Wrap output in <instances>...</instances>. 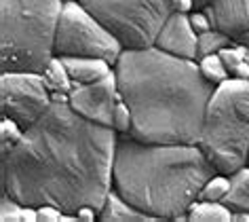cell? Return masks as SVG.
Here are the masks:
<instances>
[{
    "label": "cell",
    "mask_w": 249,
    "mask_h": 222,
    "mask_svg": "<svg viewBox=\"0 0 249 222\" xmlns=\"http://www.w3.org/2000/svg\"><path fill=\"white\" fill-rule=\"evenodd\" d=\"M188 17H190L192 28L196 30V34L209 32V30H213V28H215V26H213V21L209 19V15L205 13V11H198V9H195V11H190V13H188Z\"/></svg>",
    "instance_id": "cell-22"
},
{
    "label": "cell",
    "mask_w": 249,
    "mask_h": 222,
    "mask_svg": "<svg viewBox=\"0 0 249 222\" xmlns=\"http://www.w3.org/2000/svg\"><path fill=\"white\" fill-rule=\"evenodd\" d=\"M76 220H78V222H95V220H99V209L93 207V205H83V207H78Z\"/></svg>",
    "instance_id": "cell-24"
},
{
    "label": "cell",
    "mask_w": 249,
    "mask_h": 222,
    "mask_svg": "<svg viewBox=\"0 0 249 222\" xmlns=\"http://www.w3.org/2000/svg\"><path fill=\"white\" fill-rule=\"evenodd\" d=\"M228 188H230V176L226 174H220L217 171L215 176H211L205 186L201 188V195L198 199H207V201H224V197L228 195Z\"/></svg>",
    "instance_id": "cell-20"
},
{
    "label": "cell",
    "mask_w": 249,
    "mask_h": 222,
    "mask_svg": "<svg viewBox=\"0 0 249 222\" xmlns=\"http://www.w3.org/2000/svg\"><path fill=\"white\" fill-rule=\"evenodd\" d=\"M51 97L19 144L0 155L2 193L23 205H55L68 214L83 205L102 209L112 190L118 131L78 114L66 93Z\"/></svg>",
    "instance_id": "cell-1"
},
{
    "label": "cell",
    "mask_w": 249,
    "mask_h": 222,
    "mask_svg": "<svg viewBox=\"0 0 249 222\" xmlns=\"http://www.w3.org/2000/svg\"><path fill=\"white\" fill-rule=\"evenodd\" d=\"M224 203L232 212H249V165L230 174V188L228 195L224 197Z\"/></svg>",
    "instance_id": "cell-14"
},
{
    "label": "cell",
    "mask_w": 249,
    "mask_h": 222,
    "mask_svg": "<svg viewBox=\"0 0 249 222\" xmlns=\"http://www.w3.org/2000/svg\"><path fill=\"white\" fill-rule=\"evenodd\" d=\"M190 222H232L234 212L224 201L196 199L188 209Z\"/></svg>",
    "instance_id": "cell-15"
},
{
    "label": "cell",
    "mask_w": 249,
    "mask_h": 222,
    "mask_svg": "<svg viewBox=\"0 0 249 222\" xmlns=\"http://www.w3.org/2000/svg\"><path fill=\"white\" fill-rule=\"evenodd\" d=\"M217 169L198 144H157L118 135L112 188L154 220H188Z\"/></svg>",
    "instance_id": "cell-3"
},
{
    "label": "cell",
    "mask_w": 249,
    "mask_h": 222,
    "mask_svg": "<svg viewBox=\"0 0 249 222\" xmlns=\"http://www.w3.org/2000/svg\"><path fill=\"white\" fill-rule=\"evenodd\" d=\"M198 146L220 174L230 176L249 155V81L228 78L209 100Z\"/></svg>",
    "instance_id": "cell-5"
},
{
    "label": "cell",
    "mask_w": 249,
    "mask_h": 222,
    "mask_svg": "<svg viewBox=\"0 0 249 222\" xmlns=\"http://www.w3.org/2000/svg\"><path fill=\"white\" fill-rule=\"evenodd\" d=\"M64 0H0V68L42 72L55 55Z\"/></svg>",
    "instance_id": "cell-4"
},
{
    "label": "cell",
    "mask_w": 249,
    "mask_h": 222,
    "mask_svg": "<svg viewBox=\"0 0 249 222\" xmlns=\"http://www.w3.org/2000/svg\"><path fill=\"white\" fill-rule=\"evenodd\" d=\"M232 38L222 32L220 28H213L209 32H203L198 34V57H205V55H211V53H220L222 49H226L228 45H232Z\"/></svg>",
    "instance_id": "cell-18"
},
{
    "label": "cell",
    "mask_w": 249,
    "mask_h": 222,
    "mask_svg": "<svg viewBox=\"0 0 249 222\" xmlns=\"http://www.w3.org/2000/svg\"><path fill=\"white\" fill-rule=\"evenodd\" d=\"M131 125H133V116H131V110H129V106L124 104L123 100L116 104V110H114V127L118 135H127L129 131H131Z\"/></svg>",
    "instance_id": "cell-21"
},
{
    "label": "cell",
    "mask_w": 249,
    "mask_h": 222,
    "mask_svg": "<svg viewBox=\"0 0 249 222\" xmlns=\"http://www.w3.org/2000/svg\"><path fill=\"white\" fill-rule=\"evenodd\" d=\"M61 59H64L68 72H70L74 87L76 85L95 83L114 70V66L110 61L99 59V57H61Z\"/></svg>",
    "instance_id": "cell-12"
},
{
    "label": "cell",
    "mask_w": 249,
    "mask_h": 222,
    "mask_svg": "<svg viewBox=\"0 0 249 222\" xmlns=\"http://www.w3.org/2000/svg\"><path fill=\"white\" fill-rule=\"evenodd\" d=\"M99 220H104V222H150L154 218L148 216L146 212H142V209H138L135 205H131L124 197H121L112 188L104 207L99 209Z\"/></svg>",
    "instance_id": "cell-13"
},
{
    "label": "cell",
    "mask_w": 249,
    "mask_h": 222,
    "mask_svg": "<svg viewBox=\"0 0 249 222\" xmlns=\"http://www.w3.org/2000/svg\"><path fill=\"white\" fill-rule=\"evenodd\" d=\"M215 26L236 40L249 32V0H213Z\"/></svg>",
    "instance_id": "cell-11"
},
{
    "label": "cell",
    "mask_w": 249,
    "mask_h": 222,
    "mask_svg": "<svg viewBox=\"0 0 249 222\" xmlns=\"http://www.w3.org/2000/svg\"><path fill=\"white\" fill-rule=\"evenodd\" d=\"M121 100L133 116L129 135L157 144H198L215 85L196 59L165 53L157 45L123 49L114 64Z\"/></svg>",
    "instance_id": "cell-2"
},
{
    "label": "cell",
    "mask_w": 249,
    "mask_h": 222,
    "mask_svg": "<svg viewBox=\"0 0 249 222\" xmlns=\"http://www.w3.org/2000/svg\"><path fill=\"white\" fill-rule=\"evenodd\" d=\"M51 102V91L40 72L7 70L0 74V114L11 116L21 127H30L38 121Z\"/></svg>",
    "instance_id": "cell-8"
},
{
    "label": "cell",
    "mask_w": 249,
    "mask_h": 222,
    "mask_svg": "<svg viewBox=\"0 0 249 222\" xmlns=\"http://www.w3.org/2000/svg\"><path fill=\"white\" fill-rule=\"evenodd\" d=\"M40 74H42V81H45L47 89L51 91V93H66V95H70V91L74 89V81H72L70 72H68L64 59H61L59 55H53V57L49 59V64L45 66V70H42Z\"/></svg>",
    "instance_id": "cell-16"
},
{
    "label": "cell",
    "mask_w": 249,
    "mask_h": 222,
    "mask_svg": "<svg viewBox=\"0 0 249 222\" xmlns=\"http://www.w3.org/2000/svg\"><path fill=\"white\" fill-rule=\"evenodd\" d=\"M213 4V0H192V7L198 9V11H203V9H207Z\"/></svg>",
    "instance_id": "cell-25"
},
{
    "label": "cell",
    "mask_w": 249,
    "mask_h": 222,
    "mask_svg": "<svg viewBox=\"0 0 249 222\" xmlns=\"http://www.w3.org/2000/svg\"><path fill=\"white\" fill-rule=\"evenodd\" d=\"M64 2H76V0H64Z\"/></svg>",
    "instance_id": "cell-28"
},
{
    "label": "cell",
    "mask_w": 249,
    "mask_h": 222,
    "mask_svg": "<svg viewBox=\"0 0 249 222\" xmlns=\"http://www.w3.org/2000/svg\"><path fill=\"white\" fill-rule=\"evenodd\" d=\"M154 45L163 49L165 53L178 55V57L198 59V34L192 28L188 13H182V11L169 15Z\"/></svg>",
    "instance_id": "cell-10"
},
{
    "label": "cell",
    "mask_w": 249,
    "mask_h": 222,
    "mask_svg": "<svg viewBox=\"0 0 249 222\" xmlns=\"http://www.w3.org/2000/svg\"><path fill=\"white\" fill-rule=\"evenodd\" d=\"M95 19L118 38L123 49H146L171 13L178 0H78Z\"/></svg>",
    "instance_id": "cell-6"
},
{
    "label": "cell",
    "mask_w": 249,
    "mask_h": 222,
    "mask_svg": "<svg viewBox=\"0 0 249 222\" xmlns=\"http://www.w3.org/2000/svg\"><path fill=\"white\" fill-rule=\"evenodd\" d=\"M38 209V222H61L64 218V212L55 205H40Z\"/></svg>",
    "instance_id": "cell-23"
},
{
    "label": "cell",
    "mask_w": 249,
    "mask_h": 222,
    "mask_svg": "<svg viewBox=\"0 0 249 222\" xmlns=\"http://www.w3.org/2000/svg\"><path fill=\"white\" fill-rule=\"evenodd\" d=\"M123 53V45L83 4L66 2L55 34V55L59 57H99L112 66Z\"/></svg>",
    "instance_id": "cell-7"
},
{
    "label": "cell",
    "mask_w": 249,
    "mask_h": 222,
    "mask_svg": "<svg viewBox=\"0 0 249 222\" xmlns=\"http://www.w3.org/2000/svg\"><path fill=\"white\" fill-rule=\"evenodd\" d=\"M247 81H249V78H247Z\"/></svg>",
    "instance_id": "cell-30"
},
{
    "label": "cell",
    "mask_w": 249,
    "mask_h": 222,
    "mask_svg": "<svg viewBox=\"0 0 249 222\" xmlns=\"http://www.w3.org/2000/svg\"><path fill=\"white\" fill-rule=\"evenodd\" d=\"M236 42H243L245 47H249V32H245V34L241 36V38H236Z\"/></svg>",
    "instance_id": "cell-27"
},
{
    "label": "cell",
    "mask_w": 249,
    "mask_h": 222,
    "mask_svg": "<svg viewBox=\"0 0 249 222\" xmlns=\"http://www.w3.org/2000/svg\"><path fill=\"white\" fill-rule=\"evenodd\" d=\"M196 61H198V68H201L203 76L207 78L209 83H213L215 87L217 85H222L224 81H228V78H232L230 76V72H228V68H226V64H224V59L220 57V53L205 55V57H198Z\"/></svg>",
    "instance_id": "cell-17"
},
{
    "label": "cell",
    "mask_w": 249,
    "mask_h": 222,
    "mask_svg": "<svg viewBox=\"0 0 249 222\" xmlns=\"http://www.w3.org/2000/svg\"><path fill=\"white\" fill-rule=\"evenodd\" d=\"M68 102L85 119L99 123V125H106V127H112L114 125L116 104L121 102L116 72L112 70L108 76L99 78L95 83L76 85L70 91V95H68Z\"/></svg>",
    "instance_id": "cell-9"
},
{
    "label": "cell",
    "mask_w": 249,
    "mask_h": 222,
    "mask_svg": "<svg viewBox=\"0 0 249 222\" xmlns=\"http://www.w3.org/2000/svg\"><path fill=\"white\" fill-rule=\"evenodd\" d=\"M234 220H239V222H249V212H234Z\"/></svg>",
    "instance_id": "cell-26"
},
{
    "label": "cell",
    "mask_w": 249,
    "mask_h": 222,
    "mask_svg": "<svg viewBox=\"0 0 249 222\" xmlns=\"http://www.w3.org/2000/svg\"><path fill=\"white\" fill-rule=\"evenodd\" d=\"M247 165H249V155H247Z\"/></svg>",
    "instance_id": "cell-29"
},
{
    "label": "cell",
    "mask_w": 249,
    "mask_h": 222,
    "mask_svg": "<svg viewBox=\"0 0 249 222\" xmlns=\"http://www.w3.org/2000/svg\"><path fill=\"white\" fill-rule=\"evenodd\" d=\"M23 133H26V127H21L11 116H2L0 119V155L11 150L15 144H19Z\"/></svg>",
    "instance_id": "cell-19"
}]
</instances>
